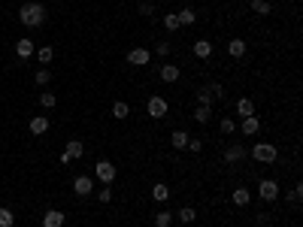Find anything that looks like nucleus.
<instances>
[{
	"label": "nucleus",
	"mask_w": 303,
	"mask_h": 227,
	"mask_svg": "<svg viewBox=\"0 0 303 227\" xmlns=\"http://www.w3.org/2000/svg\"><path fill=\"white\" fill-rule=\"evenodd\" d=\"M206 88L212 91V97H216V100H221V97H224V88H221L219 82H212V85H206Z\"/></svg>",
	"instance_id": "obj_37"
},
{
	"label": "nucleus",
	"mask_w": 303,
	"mask_h": 227,
	"mask_svg": "<svg viewBox=\"0 0 303 227\" xmlns=\"http://www.w3.org/2000/svg\"><path fill=\"white\" fill-rule=\"evenodd\" d=\"M194 55L197 58H212V43L209 40H197L194 43Z\"/></svg>",
	"instance_id": "obj_20"
},
{
	"label": "nucleus",
	"mask_w": 303,
	"mask_h": 227,
	"mask_svg": "<svg viewBox=\"0 0 303 227\" xmlns=\"http://www.w3.org/2000/svg\"><path fill=\"white\" fill-rule=\"evenodd\" d=\"M91 188H94L91 176H76L73 179V194H79V197H88V194H91Z\"/></svg>",
	"instance_id": "obj_9"
},
{
	"label": "nucleus",
	"mask_w": 303,
	"mask_h": 227,
	"mask_svg": "<svg viewBox=\"0 0 303 227\" xmlns=\"http://www.w3.org/2000/svg\"><path fill=\"white\" fill-rule=\"evenodd\" d=\"M209 118H212V106H197L194 109V121H197V125H206Z\"/></svg>",
	"instance_id": "obj_26"
},
{
	"label": "nucleus",
	"mask_w": 303,
	"mask_h": 227,
	"mask_svg": "<svg viewBox=\"0 0 303 227\" xmlns=\"http://www.w3.org/2000/svg\"><path fill=\"white\" fill-rule=\"evenodd\" d=\"M227 55H230V58H243V55H246V40L234 37V40L227 43Z\"/></svg>",
	"instance_id": "obj_18"
},
{
	"label": "nucleus",
	"mask_w": 303,
	"mask_h": 227,
	"mask_svg": "<svg viewBox=\"0 0 303 227\" xmlns=\"http://www.w3.org/2000/svg\"><path fill=\"white\" fill-rule=\"evenodd\" d=\"M155 12V6L149 3V0H142V3H139V15H152Z\"/></svg>",
	"instance_id": "obj_39"
},
{
	"label": "nucleus",
	"mask_w": 303,
	"mask_h": 227,
	"mask_svg": "<svg viewBox=\"0 0 303 227\" xmlns=\"http://www.w3.org/2000/svg\"><path fill=\"white\" fill-rule=\"evenodd\" d=\"M33 79H37V85H40V88H46V85L52 82V70H49V67H40L37 73H33Z\"/></svg>",
	"instance_id": "obj_25"
},
{
	"label": "nucleus",
	"mask_w": 303,
	"mask_h": 227,
	"mask_svg": "<svg viewBox=\"0 0 303 227\" xmlns=\"http://www.w3.org/2000/svg\"><path fill=\"white\" fill-rule=\"evenodd\" d=\"M55 103H58V97L52 91H40V106L43 109H55Z\"/></svg>",
	"instance_id": "obj_28"
},
{
	"label": "nucleus",
	"mask_w": 303,
	"mask_h": 227,
	"mask_svg": "<svg viewBox=\"0 0 303 227\" xmlns=\"http://www.w3.org/2000/svg\"><path fill=\"white\" fill-rule=\"evenodd\" d=\"M112 115H115L118 121H124V118L131 115V106H128L124 100H115V103H112Z\"/></svg>",
	"instance_id": "obj_22"
},
{
	"label": "nucleus",
	"mask_w": 303,
	"mask_h": 227,
	"mask_svg": "<svg viewBox=\"0 0 303 227\" xmlns=\"http://www.w3.org/2000/svg\"><path fill=\"white\" fill-rule=\"evenodd\" d=\"M219 130H221L224 136H227V133H234V130H237V121H234V118H230V115H224V118L219 121Z\"/></svg>",
	"instance_id": "obj_29"
},
{
	"label": "nucleus",
	"mask_w": 303,
	"mask_h": 227,
	"mask_svg": "<svg viewBox=\"0 0 303 227\" xmlns=\"http://www.w3.org/2000/svg\"><path fill=\"white\" fill-rule=\"evenodd\" d=\"M152 200L167 203V200H170V188H167L164 182H155V185H152Z\"/></svg>",
	"instance_id": "obj_17"
},
{
	"label": "nucleus",
	"mask_w": 303,
	"mask_h": 227,
	"mask_svg": "<svg viewBox=\"0 0 303 227\" xmlns=\"http://www.w3.org/2000/svg\"><path fill=\"white\" fill-rule=\"evenodd\" d=\"M15 55H19L22 61L33 58V55H37V46H33V40H19V43H15Z\"/></svg>",
	"instance_id": "obj_10"
},
{
	"label": "nucleus",
	"mask_w": 303,
	"mask_h": 227,
	"mask_svg": "<svg viewBox=\"0 0 303 227\" xmlns=\"http://www.w3.org/2000/svg\"><path fill=\"white\" fill-rule=\"evenodd\" d=\"M176 19H179V27H191L194 22H197V12H194L191 6H185V9L176 12Z\"/></svg>",
	"instance_id": "obj_16"
},
{
	"label": "nucleus",
	"mask_w": 303,
	"mask_h": 227,
	"mask_svg": "<svg viewBox=\"0 0 303 227\" xmlns=\"http://www.w3.org/2000/svg\"><path fill=\"white\" fill-rule=\"evenodd\" d=\"M37 58H40V67L52 64V58H55V49H52V46H40V49H37Z\"/></svg>",
	"instance_id": "obj_23"
},
{
	"label": "nucleus",
	"mask_w": 303,
	"mask_h": 227,
	"mask_svg": "<svg viewBox=\"0 0 303 227\" xmlns=\"http://www.w3.org/2000/svg\"><path fill=\"white\" fill-rule=\"evenodd\" d=\"M82 154H85V143H82V139H70V143H67V149L61 151V164H70V161H79Z\"/></svg>",
	"instance_id": "obj_4"
},
{
	"label": "nucleus",
	"mask_w": 303,
	"mask_h": 227,
	"mask_svg": "<svg viewBox=\"0 0 303 227\" xmlns=\"http://www.w3.org/2000/svg\"><path fill=\"white\" fill-rule=\"evenodd\" d=\"M146 112H149V118H164V115L170 112V106H167V100H164L161 94H155V97H149V103H146Z\"/></svg>",
	"instance_id": "obj_5"
},
{
	"label": "nucleus",
	"mask_w": 303,
	"mask_h": 227,
	"mask_svg": "<svg viewBox=\"0 0 303 227\" xmlns=\"http://www.w3.org/2000/svg\"><path fill=\"white\" fill-rule=\"evenodd\" d=\"M67 224V215L58 212V209H49V212H43V227H64Z\"/></svg>",
	"instance_id": "obj_8"
},
{
	"label": "nucleus",
	"mask_w": 303,
	"mask_h": 227,
	"mask_svg": "<svg viewBox=\"0 0 303 227\" xmlns=\"http://www.w3.org/2000/svg\"><path fill=\"white\" fill-rule=\"evenodd\" d=\"M97 200H100V203H110V200H112V188H110V185H103V188L97 191Z\"/></svg>",
	"instance_id": "obj_35"
},
{
	"label": "nucleus",
	"mask_w": 303,
	"mask_h": 227,
	"mask_svg": "<svg viewBox=\"0 0 303 227\" xmlns=\"http://www.w3.org/2000/svg\"><path fill=\"white\" fill-rule=\"evenodd\" d=\"M170 224H173V212H167V209L155 215V227H170Z\"/></svg>",
	"instance_id": "obj_32"
},
{
	"label": "nucleus",
	"mask_w": 303,
	"mask_h": 227,
	"mask_svg": "<svg viewBox=\"0 0 303 227\" xmlns=\"http://www.w3.org/2000/svg\"><path fill=\"white\" fill-rule=\"evenodd\" d=\"M179 76H182V70L176 67V64H164V67H161V79H164L167 85H173V82H179Z\"/></svg>",
	"instance_id": "obj_14"
},
{
	"label": "nucleus",
	"mask_w": 303,
	"mask_h": 227,
	"mask_svg": "<svg viewBox=\"0 0 303 227\" xmlns=\"http://www.w3.org/2000/svg\"><path fill=\"white\" fill-rule=\"evenodd\" d=\"M176 218H179L182 224H191L194 218H197V209H191V206H182L179 212H176Z\"/></svg>",
	"instance_id": "obj_24"
},
{
	"label": "nucleus",
	"mask_w": 303,
	"mask_h": 227,
	"mask_svg": "<svg viewBox=\"0 0 303 227\" xmlns=\"http://www.w3.org/2000/svg\"><path fill=\"white\" fill-rule=\"evenodd\" d=\"M149 58H152L149 49H131V51H128V64H131V67H146Z\"/></svg>",
	"instance_id": "obj_7"
},
{
	"label": "nucleus",
	"mask_w": 303,
	"mask_h": 227,
	"mask_svg": "<svg viewBox=\"0 0 303 227\" xmlns=\"http://www.w3.org/2000/svg\"><path fill=\"white\" fill-rule=\"evenodd\" d=\"M237 115H240V118H246V115H255V103L248 100V97L237 100Z\"/></svg>",
	"instance_id": "obj_19"
},
{
	"label": "nucleus",
	"mask_w": 303,
	"mask_h": 227,
	"mask_svg": "<svg viewBox=\"0 0 303 227\" xmlns=\"http://www.w3.org/2000/svg\"><path fill=\"white\" fill-rule=\"evenodd\" d=\"M240 130H243L246 136H255V133L261 130V118H258V115H246L243 125H240Z\"/></svg>",
	"instance_id": "obj_12"
},
{
	"label": "nucleus",
	"mask_w": 303,
	"mask_h": 227,
	"mask_svg": "<svg viewBox=\"0 0 303 227\" xmlns=\"http://www.w3.org/2000/svg\"><path fill=\"white\" fill-rule=\"evenodd\" d=\"M212 100H216V97H212L209 88H200V91H197V106H212Z\"/></svg>",
	"instance_id": "obj_31"
},
{
	"label": "nucleus",
	"mask_w": 303,
	"mask_h": 227,
	"mask_svg": "<svg viewBox=\"0 0 303 227\" xmlns=\"http://www.w3.org/2000/svg\"><path fill=\"white\" fill-rule=\"evenodd\" d=\"M230 200H234V206H248V203H252V191H248V188H234V194H230Z\"/></svg>",
	"instance_id": "obj_15"
},
{
	"label": "nucleus",
	"mask_w": 303,
	"mask_h": 227,
	"mask_svg": "<svg viewBox=\"0 0 303 227\" xmlns=\"http://www.w3.org/2000/svg\"><path fill=\"white\" fill-rule=\"evenodd\" d=\"M155 55H158V58H167V55H170V43H158V46H155Z\"/></svg>",
	"instance_id": "obj_36"
},
{
	"label": "nucleus",
	"mask_w": 303,
	"mask_h": 227,
	"mask_svg": "<svg viewBox=\"0 0 303 227\" xmlns=\"http://www.w3.org/2000/svg\"><path fill=\"white\" fill-rule=\"evenodd\" d=\"M246 154H248V151H246V146H240V143H237V146H227V149H224V161H227V164H240Z\"/></svg>",
	"instance_id": "obj_11"
},
{
	"label": "nucleus",
	"mask_w": 303,
	"mask_h": 227,
	"mask_svg": "<svg viewBox=\"0 0 303 227\" xmlns=\"http://www.w3.org/2000/svg\"><path fill=\"white\" fill-rule=\"evenodd\" d=\"M252 12H258V15H270V12H273L270 0H252Z\"/></svg>",
	"instance_id": "obj_27"
},
{
	"label": "nucleus",
	"mask_w": 303,
	"mask_h": 227,
	"mask_svg": "<svg viewBox=\"0 0 303 227\" xmlns=\"http://www.w3.org/2000/svg\"><path fill=\"white\" fill-rule=\"evenodd\" d=\"M164 30H179V19H176V12H164Z\"/></svg>",
	"instance_id": "obj_30"
},
{
	"label": "nucleus",
	"mask_w": 303,
	"mask_h": 227,
	"mask_svg": "<svg viewBox=\"0 0 303 227\" xmlns=\"http://www.w3.org/2000/svg\"><path fill=\"white\" fill-rule=\"evenodd\" d=\"M291 200H294V203H300V200H303V185H300V182L291 188Z\"/></svg>",
	"instance_id": "obj_38"
},
{
	"label": "nucleus",
	"mask_w": 303,
	"mask_h": 227,
	"mask_svg": "<svg viewBox=\"0 0 303 227\" xmlns=\"http://www.w3.org/2000/svg\"><path fill=\"white\" fill-rule=\"evenodd\" d=\"M15 224V215H12V209H0V227H12Z\"/></svg>",
	"instance_id": "obj_33"
},
{
	"label": "nucleus",
	"mask_w": 303,
	"mask_h": 227,
	"mask_svg": "<svg viewBox=\"0 0 303 227\" xmlns=\"http://www.w3.org/2000/svg\"><path fill=\"white\" fill-rule=\"evenodd\" d=\"M258 194H261V200L273 203V200L279 197V182H276V179H261V182H258Z\"/></svg>",
	"instance_id": "obj_6"
},
{
	"label": "nucleus",
	"mask_w": 303,
	"mask_h": 227,
	"mask_svg": "<svg viewBox=\"0 0 303 227\" xmlns=\"http://www.w3.org/2000/svg\"><path fill=\"white\" fill-rule=\"evenodd\" d=\"M170 146H173V149H185V146H188V133H185V130H173V133H170Z\"/></svg>",
	"instance_id": "obj_21"
},
{
	"label": "nucleus",
	"mask_w": 303,
	"mask_h": 227,
	"mask_svg": "<svg viewBox=\"0 0 303 227\" xmlns=\"http://www.w3.org/2000/svg\"><path fill=\"white\" fill-rule=\"evenodd\" d=\"M188 151H194V154H200L203 151V139H194V136H188V146H185Z\"/></svg>",
	"instance_id": "obj_34"
},
{
	"label": "nucleus",
	"mask_w": 303,
	"mask_h": 227,
	"mask_svg": "<svg viewBox=\"0 0 303 227\" xmlns=\"http://www.w3.org/2000/svg\"><path fill=\"white\" fill-rule=\"evenodd\" d=\"M252 158H255L258 164H273V161L279 158V149H276L273 143H258V146L252 149Z\"/></svg>",
	"instance_id": "obj_2"
},
{
	"label": "nucleus",
	"mask_w": 303,
	"mask_h": 227,
	"mask_svg": "<svg viewBox=\"0 0 303 227\" xmlns=\"http://www.w3.org/2000/svg\"><path fill=\"white\" fill-rule=\"evenodd\" d=\"M46 19H49V12H46L43 3H25V6L19 9V22H22L25 27H40Z\"/></svg>",
	"instance_id": "obj_1"
},
{
	"label": "nucleus",
	"mask_w": 303,
	"mask_h": 227,
	"mask_svg": "<svg viewBox=\"0 0 303 227\" xmlns=\"http://www.w3.org/2000/svg\"><path fill=\"white\" fill-rule=\"evenodd\" d=\"M115 173H118V170H115V164H112V161H106V158H103V161H97V167H94V176H97L103 185H112V182H115Z\"/></svg>",
	"instance_id": "obj_3"
},
{
	"label": "nucleus",
	"mask_w": 303,
	"mask_h": 227,
	"mask_svg": "<svg viewBox=\"0 0 303 227\" xmlns=\"http://www.w3.org/2000/svg\"><path fill=\"white\" fill-rule=\"evenodd\" d=\"M30 133H33V136L49 133V118H46V115H33V118H30Z\"/></svg>",
	"instance_id": "obj_13"
}]
</instances>
